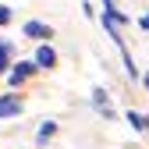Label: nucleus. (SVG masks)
Segmentation results:
<instances>
[{
    "mask_svg": "<svg viewBox=\"0 0 149 149\" xmlns=\"http://www.w3.org/2000/svg\"><path fill=\"white\" fill-rule=\"evenodd\" d=\"M7 61H11V46H7V43H0V74H4V71L11 68Z\"/></svg>",
    "mask_w": 149,
    "mask_h": 149,
    "instance_id": "obj_8",
    "label": "nucleus"
},
{
    "mask_svg": "<svg viewBox=\"0 0 149 149\" xmlns=\"http://www.w3.org/2000/svg\"><path fill=\"white\" fill-rule=\"evenodd\" d=\"M25 36H36V39H50V25H43V22H29V25H25Z\"/></svg>",
    "mask_w": 149,
    "mask_h": 149,
    "instance_id": "obj_5",
    "label": "nucleus"
},
{
    "mask_svg": "<svg viewBox=\"0 0 149 149\" xmlns=\"http://www.w3.org/2000/svg\"><path fill=\"white\" fill-rule=\"evenodd\" d=\"M92 103H96V110H103L107 117H114V107H110V100H107V92H103V89L92 92Z\"/></svg>",
    "mask_w": 149,
    "mask_h": 149,
    "instance_id": "obj_4",
    "label": "nucleus"
},
{
    "mask_svg": "<svg viewBox=\"0 0 149 149\" xmlns=\"http://www.w3.org/2000/svg\"><path fill=\"white\" fill-rule=\"evenodd\" d=\"M128 121H132V128H135V132H146V128H149V121H146L142 114H135V110L128 114Z\"/></svg>",
    "mask_w": 149,
    "mask_h": 149,
    "instance_id": "obj_7",
    "label": "nucleus"
},
{
    "mask_svg": "<svg viewBox=\"0 0 149 149\" xmlns=\"http://www.w3.org/2000/svg\"><path fill=\"white\" fill-rule=\"evenodd\" d=\"M142 25H146V29H149V14H146V18H142Z\"/></svg>",
    "mask_w": 149,
    "mask_h": 149,
    "instance_id": "obj_10",
    "label": "nucleus"
},
{
    "mask_svg": "<svg viewBox=\"0 0 149 149\" xmlns=\"http://www.w3.org/2000/svg\"><path fill=\"white\" fill-rule=\"evenodd\" d=\"M146 132H149V128H146Z\"/></svg>",
    "mask_w": 149,
    "mask_h": 149,
    "instance_id": "obj_11",
    "label": "nucleus"
},
{
    "mask_svg": "<svg viewBox=\"0 0 149 149\" xmlns=\"http://www.w3.org/2000/svg\"><path fill=\"white\" fill-rule=\"evenodd\" d=\"M53 132H57V124H53V121H43V124H39V132H36V142H46Z\"/></svg>",
    "mask_w": 149,
    "mask_h": 149,
    "instance_id": "obj_6",
    "label": "nucleus"
},
{
    "mask_svg": "<svg viewBox=\"0 0 149 149\" xmlns=\"http://www.w3.org/2000/svg\"><path fill=\"white\" fill-rule=\"evenodd\" d=\"M36 64H39V68H53V64H57V53H53L50 46H39V50H36Z\"/></svg>",
    "mask_w": 149,
    "mask_h": 149,
    "instance_id": "obj_3",
    "label": "nucleus"
},
{
    "mask_svg": "<svg viewBox=\"0 0 149 149\" xmlns=\"http://www.w3.org/2000/svg\"><path fill=\"white\" fill-rule=\"evenodd\" d=\"M11 22V7H0V25H7Z\"/></svg>",
    "mask_w": 149,
    "mask_h": 149,
    "instance_id": "obj_9",
    "label": "nucleus"
},
{
    "mask_svg": "<svg viewBox=\"0 0 149 149\" xmlns=\"http://www.w3.org/2000/svg\"><path fill=\"white\" fill-rule=\"evenodd\" d=\"M32 68H36L32 61H22V64H18V68H14V71L7 74V78H11V85H22V82L29 78V74H32Z\"/></svg>",
    "mask_w": 149,
    "mask_h": 149,
    "instance_id": "obj_2",
    "label": "nucleus"
},
{
    "mask_svg": "<svg viewBox=\"0 0 149 149\" xmlns=\"http://www.w3.org/2000/svg\"><path fill=\"white\" fill-rule=\"evenodd\" d=\"M22 114V100L18 96H0V117H18Z\"/></svg>",
    "mask_w": 149,
    "mask_h": 149,
    "instance_id": "obj_1",
    "label": "nucleus"
}]
</instances>
